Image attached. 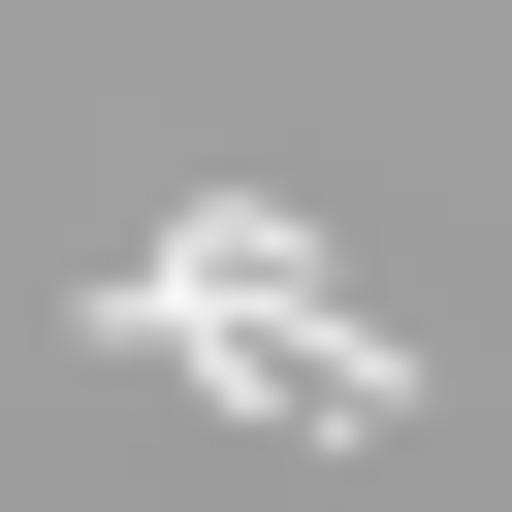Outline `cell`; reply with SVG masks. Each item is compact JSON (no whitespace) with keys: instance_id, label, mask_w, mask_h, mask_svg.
I'll return each instance as SVG.
<instances>
[{"instance_id":"obj_1","label":"cell","mask_w":512,"mask_h":512,"mask_svg":"<svg viewBox=\"0 0 512 512\" xmlns=\"http://www.w3.org/2000/svg\"><path fill=\"white\" fill-rule=\"evenodd\" d=\"M96 352L224 384L256 448H416V320H320V224L288 192H192L160 256H96Z\"/></svg>"}]
</instances>
